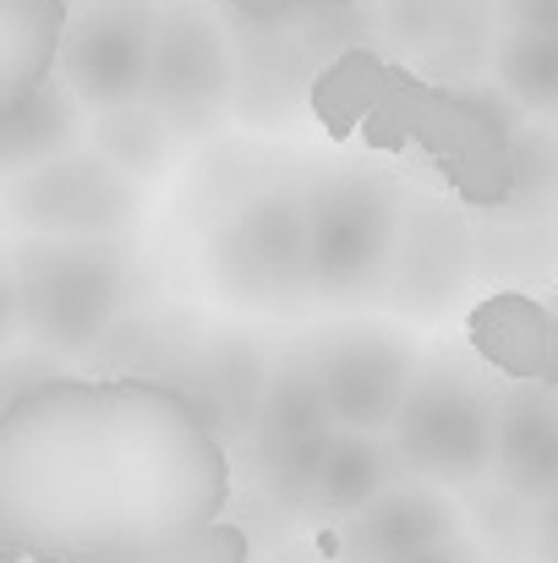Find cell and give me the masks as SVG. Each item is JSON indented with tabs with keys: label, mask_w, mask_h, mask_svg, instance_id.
<instances>
[{
	"label": "cell",
	"mask_w": 558,
	"mask_h": 563,
	"mask_svg": "<svg viewBox=\"0 0 558 563\" xmlns=\"http://www.w3.org/2000/svg\"><path fill=\"white\" fill-rule=\"evenodd\" d=\"M61 27L66 0H0V115L55 71Z\"/></svg>",
	"instance_id": "d6986e66"
},
{
	"label": "cell",
	"mask_w": 558,
	"mask_h": 563,
	"mask_svg": "<svg viewBox=\"0 0 558 563\" xmlns=\"http://www.w3.org/2000/svg\"><path fill=\"white\" fill-rule=\"evenodd\" d=\"M88 137V110L72 99V88L50 71L22 104H11L0 115V181L44 165V159H61L72 148H83Z\"/></svg>",
	"instance_id": "2e32d148"
},
{
	"label": "cell",
	"mask_w": 558,
	"mask_h": 563,
	"mask_svg": "<svg viewBox=\"0 0 558 563\" xmlns=\"http://www.w3.org/2000/svg\"><path fill=\"white\" fill-rule=\"evenodd\" d=\"M154 16L160 0H94L88 11H66L61 44H55V77L72 88V99L99 115L143 99L149 55H154Z\"/></svg>",
	"instance_id": "30bf717a"
},
{
	"label": "cell",
	"mask_w": 558,
	"mask_h": 563,
	"mask_svg": "<svg viewBox=\"0 0 558 563\" xmlns=\"http://www.w3.org/2000/svg\"><path fill=\"white\" fill-rule=\"evenodd\" d=\"M88 148L110 165V170H121L127 181H160L176 159H182V132L154 110V104H121V110H99L94 121H88Z\"/></svg>",
	"instance_id": "ffe728a7"
},
{
	"label": "cell",
	"mask_w": 558,
	"mask_h": 563,
	"mask_svg": "<svg viewBox=\"0 0 558 563\" xmlns=\"http://www.w3.org/2000/svg\"><path fill=\"white\" fill-rule=\"evenodd\" d=\"M488 60H493V93L521 115H537L548 121L558 110V33H521V27H504L493 44H488Z\"/></svg>",
	"instance_id": "44dd1931"
},
{
	"label": "cell",
	"mask_w": 558,
	"mask_h": 563,
	"mask_svg": "<svg viewBox=\"0 0 558 563\" xmlns=\"http://www.w3.org/2000/svg\"><path fill=\"white\" fill-rule=\"evenodd\" d=\"M263 377H269V362H263V345L241 340V334H225L214 345H203L197 356V383H186V394L208 410L214 432L230 443L247 438V421H252V405L263 394Z\"/></svg>",
	"instance_id": "e0dca14e"
},
{
	"label": "cell",
	"mask_w": 558,
	"mask_h": 563,
	"mask_svg": "<svg viewBox=\"0 0 558 563\" xmlns=\"http://www.w3.org/2000/svg\"><path fill=\"white\" fill-rule=\"evenodd\" d=\"M171 563H252V537L241 531V526H230V520H219L197 548H186L176 553Z\"/></svg>",
	"instance_id": "d4e9b609"
},
{
	"label": "cell",
	"mask_w": 558,
	"mask_h": 563,
	"mask_svg": "<svg viewBox=\"0 0 558 563\" xmlns=\"http://www.w3.org/2000/svg\"><path fill=\"white\" fill-rule=\"evenodd\" d=\"M324 416L335 432H389L400 394L416 373V340L389 323H335L318 329L302 351Z\"/></svg>",
	"instance_id": "ba28073f"
},
{
	"label": "cell",
	"mask_w": 558,
	"mask_h": 563,
	"mask_svg": "<svg viewBox=\"0 0 558 563\" xmlns=\"http://www.w3.org/2000/svg\"><path fill=\"white\" fill-rule=\"evenodd\" d=\"M313 110L340 143L362 137L368 148H422L477 208L515 202L521 115L493 88L416 77L378 49H340V60L313 77Z\"/></svg>",
	"instance_id": "7a4b0ae2"
},
{
	"label": "cell",
	"mask_w": 558,
	"mask_h": 563,
	"mask_svg": "<svg viewBox=\"0 0 558 563\" xmlns=\"http://www.w3.org/2000/svg\"><path fill=\"white\" fill-rule=\"evenodd\" d=\"M324 443H329V432L247 460V465H252V482H258V493H263L269 509H280V515H307V493H313V471H318V460H324Z\"/></svg>",
	"instance_id": "603a6c76"
},
{
	"label": "cell",
	"mask_w": 558,
	"mask_h": 563,
	"mask_svg": "<svg viewBox=\"0 0 558 563\" xmlns=\"http://www.w3.org/2000/svg\"><path fill=\"white\" fill-rule=\"evenodd\" d=\"M11 296H17V334L33 351L83 362L94 356L138 301L143 268L127 241H44L17 235L6 252Z\"/></svg>",
	"instance_id": "3957f363"
},
{
	"label": "cell",
	"mask_w": 558,
	"mask_h": 563,
	"mask_svg": "<svg viewBox=\"0 0 558 563\" xmlns=\"http://www.w3.org/2000/svg\"><path fill=\"white\" fill-rule=\"evenodd\" d=\"M471 345L510 383H554V318L521 290L488 296L471 312Z\"/></svg>",
	"instance_id": "9a60e30c"
},
{
	"label": "cell",
	"mask_w": 558,
	"mask_h": 563,
	"mask_svg": "<svg viewBox=\"0 0 558 563\" xmlns=\"http://www.w3.org/2000/svg\"><path fill=\"white\" fill-rule=\"evenodd\" d=\"M471 279H477V235L460 224V213L433 197L405 202L378 301L394 312L438 318L444 307H455L466 296Z\"/></svg>",
	"instance_id": "8fae6325"
},
{
	"label": "cell",
	"mask_w": 558,
	"mask_h": 563,
	"mask_svg": "<svg viewBox=\"0 0 558 563\" xmlns=\"http://www.w3.org/2000/svg\"><path fill=\"white\" fill-rule=\"evenodd\" d=\"M400 482H411V471L400 465V454L383 432H329L324 460L313 471L307 515L340 526V520H351L357 509H368L372 498H383Z\"/></svg>",
	"instance_id": "5bb4252c"
},
{
	"label": "cell",
	"mask_w": 558,
	"mask_h": 563,
	"mask_svg": "<svg viewBox=\"0 0 558 563\" xmlns=\"http://www.w3.org/2000/svg\"><path fill=\"white\" fill-rule=\"evenodd\" d=\"M302 187V224H307V279L313 296L335 307L378 301L400 213H405V187L362 159H335L318 165Z\"/></svg>",
	"instance_id": "277c9868"
},
{
	"label": "cell",
	"mask_w": 558,
	"mask_h": 563,
	"mask_svg": "<svg viewBox=\"0 0 558 563\" xmlns=\"http://www.w3.org/2000/svg\"><path fill=\"white\" fill-rule=\"evenodd\" d=\"M383 22L405 49H416V60H427V77L438 71L449 44L477 33V11L466 0H383Z\"/></svg>",
	"instance_id": "7402d4cb"
},
{
	"label": "cell",
	"mask_w": 558,
	"mask_h": 563,
	"mask_svg": "<svg viewBox=\"0 0 558 563\" xmlns=\"http://www.w3.org/2000/svg\"><path fill=\"white\" fill-rule=\"evenodd\" d=\"M504 27L521 33H558V0H499Z\"/></svg>",
	"instance_id": "4316f807"
},
{
	"label": "cell",
	"mask_w": 558,
	"mask_h": 563,
	"mask_svg": "<svg viewBox=\"0 0 558 563\" xmlns=\"http://www.w3.org/2000/svg\"><path fill=\"white\" fill-rule=\"evenodd\" d=\"M230 88H236V49H230L225 22L208 5L160 0L143 104H154L186 137V132H203L225 115Z\"/></svg>",
	"instance_id": "9c48e42d"
},
{
	"label": "cell",
	"mask_w": 558,
	"mask_h": 563,
	"mask_svg": "<svg viewBox=\"0 0 558 563\" xmlns=\"http://www.w3.org/2000/svg\"><path fill=\"white\" fill-rule=\"evenodd\" d=\"M335 432L329 416H324V399L313 388V377L302 367V356H285L274 362L263 377V394L252 405V421H247V438L236 443L247 460L258 454H274V449H291V443H307V438H324Z\"/></svg>",
	"instance_id": "ac0fdd59"
},
{
	"label": "cell",
	"mask_w": 558,
	"mask_h": 563,
	"mask_svg": "<svg viewBox=\"0 0 558 563\" xmlns=\"http://www.w3.org/2000/svg\"><path fill=\"white\" fill-rule=\"evenodd\" d=\"M230 5L252 22H285V16H307V11H346L351 0H230Z\"/></svg>",
	"instance_id": "484cf974"
},
{
	"label": "cell",
	"mask_w": 558,
	"mask_h": 563,
	"mask_svg": "<svg viewBox=\"0 0 558 563\" xmlns=\"http://www.w3.org/2000/svg\"><path fill=\"white\" fill-rule=\"evenodd\" d=\"M17 345V296H11V268H6V246H0V356Z\"/></svg>",
	"instance_id": "f1b7e54d"
},
{
	"label": "cell",
	"mask_w": 558,
	"mask_h": 563,
	"mask_svg": "<svg viewBox=\"0 0 558 563\" xmlns=\"http://www.w3.org/2000/svg\"><path fill=\"white\" fill-rule=\"evenodd\" d=\"M493 388L466 356H427L400 394L389 421V443L416 482L433 487H471L488 476L493 460Z\"/></svg>",
	"instance_id": "5b68a950"
},
{
	"label": "cell",
	"mask_w": 558,
	"mask_h": 563,
	"mask_svg": "<svg viewBox=\"0 0 558 563\" xmlns=\"http://www.w3.org/2000/svg\"><path fill=\"white\" fill-rule=\"evenodd\" d=\"M203 268L214 290L236 307H269V312L302 307L313 296L302 187L269 181L236 197L203 241Z\"/></svg>",
	"instance_id": "8992f818"
},
{
	"label": "cell",
	"mask_w": 558,
	"mask_h": 563,
	"mask_svg": "<svg viewBox=\"0 0 558 563\" xmlns=\"http://www.w3.org/2000/svg\"><path fill=\"white\" fill-rule=\"evenodd\" d=\"M510 504L548 509L558 498V405L554 383H510L493 399V460Z\"/></svg>",
	"instance_id": "4fadbf2b"
},
{
	"label": "cell",
	"mask_w": 558,
	"mask_h": 563,
	"mask_svg": "<svg viewBox=\"0 0 558 563\" xmlns=\"http://www.w3.org/2000/svg\"><path fill=\"white\" fill-rule=\"evenodd\" d=\"M230 449L165 377H61L0 410V559L171 563L230 509Z\"/></svg>",
	"instance_id": "6da1fadb"
},
{
	"label": "cell",
	"mask_w": 558,
	"mask_h": 563,
	"mask_svg": "<svg viewBox=\"0 0 558 563\" xmlns=\"http://www.w3.org/2000/svg\"><path fill=\"white\" fill-rule=\"evenodd\" d=\"M0 213L44 241H121L143 219V187L110 170L94 148H72L0 181Z\"/></svg>",
	"instance_id": "52a82bcc"
},
{
	"label": "cell",
	"mask_w": 558,
	"mask_h": 563,
	"mask_svg": "<svg viewBox=\"0 0 558 563\" xmlns=\"http://www.w3.org/2000/svg\"><path fill=\"white\" fill-rule=\"evenodd\" d=\"M61 377H72V362L44 356V351H33V345H22V351L11 345V351L0 356V410L17 405L22 394L44 388V383H61Z\"/></svg>",
	"instance_id": "cb8c5ba5"
},
{
	"label": "cell",
	"mask_w": 558,
	"mask_h": 563,
	"mask_svg": "<svg viewBox=\"0 0 558 563\" xmlns=\"http://www.w3.org/2000/svg\"><path fill=\"white\" fill-rule=\"evenodd\" d=\"M0 563H6V559H0Z\"/></svg>",
	"instance_id": "f546056e"
},
{
	"label": "cell",
	"mask_w": 558,
	"mask_h": 563,
	"mask_svg": "<svg viewBox=\"0 0 558 563\" xmlns=\"http://www.w3.org/2000/svg\"><path fill=\"white\" fill-rule=\"evenodd\" d=\"M405 563H488V553L460 531V537H449V542H438V548H427V553H416V559H405Z\"/></svg>",
	"instance_id": "83f0119b"
},
{
	"label": "cell",
	"mask_w": 558,
	"mask_h": 563,
	"mask_svg": "<svg viewBox=\"0 0 558 563\" xmlns=\"http://www.w3.org/2000/svg\"><path fill=\"white\" fill-rule=\"evenodd\" d=\"M329 537H335L329 542L335 563H405L460 537V509L449 504V493L411 476L383 498H372L368 509H357L351 520H340Z\"/></svg>",
	"instance_id": "7c38bea8"
}]
</instances>
